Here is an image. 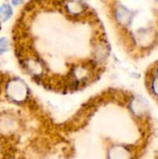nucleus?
I'll return each instance as SVG.
<instances>
[{
    "instance_id": "obj_2",
    "label": "nucleus",
    "mask_w": 158,
    "mask_h": 159,
    "mask_svg": "<svg viewBox=\"0 0 158 159\" xmlns=\"http://www.w3.org/2000/svg\"><path fill=\"white\" fill-rule=\"evenodd\" d=\"M118 43L134 60L158 48V0H102Z\"/></svg>"
},
{
    "instance_id": "obj_4",
    "label": "nucleus",
    "mask_w": 158,
    "mask_h": 159,
    "mask_svg": "<svg viewBox=\"0 0 158 159\" xmlns=\"http://www.w3.org/2000/svg\"><path fill=\"white\" fill-rule=\"evenodd\" d=\"M11 14H12V8L10 7L9 5L4 4L0 7V18H1L2 21H6L10 17Z\"/></svg>"
},
{
    "instance_id": "obj_6",
    "label": "nucleus",
    "mask_w": 158,
    "mask_h": 159,
    "mask_svg": "<svg viewBox=\"0 0 158 159\" xmlns=\"http://www.w3.org/2000/svg\"><path fill=\"white\" fill-rule=\"evenodd\" d=\"M156 159H158V156H157V157H156Z\"/></svg>"
},
{
    "instance_id": "obj_3",
    "label": "nucleus",
    "mask_w": 158,
    "mask_h": 159,
    "mask_svg": "<svg viewBox=\"0 0 158 159\" xmlns=\"http://www.w3.org/2000/svg\"><path fill=\"white\" fill-rule=\"evenodd\" d=\"M145 87L152 98L158 102V60L149 66L145 74Z\"/></svg>"
},
{
    "instance_id": "obj_5",
    "label": "nucleus",
    "mask_w": 158,
    "mask_h": 159,
    "mask_svg": "<svg viewBox=\"0 0 158 159\" xmlns=\"http://www.w3.org/2000/svg\"><path fill=\"white\" fill-rule=\"evenodd\" d=\"M5 41H6V39H5V38L0 39V52H1V51H4V50H7V43H5V44H4V42H5Z\"/></svg>"
},
{
    "instance_id": "obj_1",
    "label": "nucleus",
    "mask_w": 158,
    "mask_h": 159,
    "mask_svg": "<svg viewBox=\"0 0 158 159\" xmlns=\"http://www.w3.org/2000/svg\"><path fill=\"white\" fill-rule=\"evenodd\" d=\"M13 46L26 75L60 91L96 81L110 55L102 20L82 0H30L15 22Z\"/></svg>"
}]
</instances>
